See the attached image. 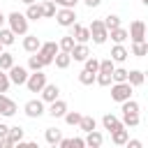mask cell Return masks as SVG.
I'll return each mask as SVG.
<instances>
[{
  "mask_svg": "<svg viewBox=\"0 0 148 148\" xmlns=\"http://www.w3.org/2000/svg\"><path fill=\"white\" fill-rule=\"evenodd\" d=\"M28 65H30L32 69H42V67H44V60H42V58H39V53L35 51V56H30V60H28Z\"/></svg>",
  "mask_w": 148,
  "mask_h": 148,
  "instance_id": "d590c367",
  "label": "cell"
},
{
  "mask_svg": "<svg viewBox=\"0 0 148 148\" xmlns=\"http://www.w3.org/2000/svg\"><path fill=\"white\" fill-rule=\"evenodd\" d=\"M97 67H99V60H97V58H86V67H83V69H90V72L97 74Z\"/></svg>",
  "mask_w": 148,
  "mask_h": 148,
  "instance_id": "f35d334b",
  "label": "cell"
},
{
  "mask_svg": "<svg viewBox=\"0 0 148 148\" xmlns=\"http://www.w3.org/2000/svg\"><path fill=\"white\" fill-rule=\"evenodd\" d=\"M2 21H5V16H2V12H0V25H2Z\"/></svg>",
  "mask_w": 148,
  "mask_h": 148,
  "instance_id": "bcb514c9",
  "label": "cell"
},
{
  "mask_svg": "<svg viewBox=\"0 0 148 148\" xmlns=\"http://www.w3.org/2000/svg\"><path fill=\"white\" fill-rule=\"evenodd\" d=\"M9 25H12L14 35H16V32H18V35H25V32H28V18H25V14L12 12V14H9Z\"/></svg>",
  "mask_w": 148,
  "mask_h": 148,
  "instance_id": "7a4b0ae2",
  "label": "cell"
},
{
  "mask_svg": "<svg viewBox=\"0 0 148 148\" xmlns=\"http://www.w3.org/2000/svg\"><path fill=\"white\" fill-rule=\"evenodd\" d=\"M58 51H60V49H58V44H56V42H44V44L37 49V53H39V58L44 60V65H51Z\"/></svg>",
  "mask_w": 148,
  "mask_h": 148,
  "instance_id": "3957f363",
  "label": "cell"
},
{
  "mask_svg": "<svg viewBox=\"0 0 148 148\" xmlns=\"http://www.w3.org/2000/svg\"><path fill=\"white\" fill-rule=\"evenodd\" d=\"M127 83H130V86H141V83H143V72H139V69L127 72Z\"/></svg>",
  "mask_w": 148,
  "mask_h": 148,
  "instance_id": "7402d4cb",
  "label": "cell"
},
{
  "mask_svg": "<svg viewBox=\"0 0 148 148\" xmlns=\"http://www.w3.org/2000/svg\"><path fill=\"white\" fill-rule=\"evenodd\" d=\"M111 72H113V62H111V60H99L95 81H97L99 86H109V83H111Z\"/></svg>",
  "mask_w": 148,
  "mask_h": 148,
  "instance_id": "6da1fadb",
  "label": "cell"
},
{
  "mask_svg": "<svg viewBox=\"0 0 148 148\" xmlns=\"http://www.w3.org/2000/svg\"><path fill=\"white\" fill-rule=\"evenodd\" d=\"M23 2H25V5H30V2H35V0H23Z\"/></svg>",
  "mask_w": 148,
  "mask_h": 148,
  "instance_id": "7dc6e473",
  "label": "cell"
},
{
  "mask_svg": "<svg viewBox=\"0 0 148 148\" xmlns=\"http://www.w3.org/2000/svg\"><path fill=\"white\" fill-rule=\"evenodd\" d=\"M69 56H72L74 60H86V58L90 56V49H88V44H86V42H79V44H74V46H72Z\"/></svg>",
  "mask_w": 148,
  "mask_h": 148,
  "instance_id": "30bf717a",
  "label": "cell"
},
{
  "mask_svg": "<svg viewBox=\"0 0 148 148\" xmlns=\"http://www.w3.org/2000/svg\"><path fill=\"white\" fill-rule=\"evenodd\" d=\"M99 2H102V0H86V5H88V7H97Z\"/></svg>",
  "mask_w": 148,
  "mask_h": 148,
  "instance_id": "ee69618b",
  "label": "cell"
},
{
  "mask_svg": "<svg viewBox=\"0 0 148 148\" xmlns=\"http://www.w3.org/2000/svg\"><path fill=\"white\" fill-rule=\"evenodd\" d=\"M88 30H90V37L95 39V44H104L106 37H109V30H106V25L102 21H92Z\"/></svg>",
  "mask_w": 148,
  "mask_h": 148,
  "instance_id": "277c9868",
  "label": "cell"
},
{
  "mask_svg": "<svg viewBox=\"0 0 148 148\" xmlns=\"http://www.w3.org/2000/svg\"><path fill=\"white\" fill-rule=\"evenodd\" d=\"M9 81H14V83H25V79H28V72H25V67H21V65H12L9 67Z\"/></svg>",
  "mask_w": 148,
  "mask_h": 148,
  "instance_id": "9c48e42d",
  "label": "cell"
},
{
  "mask_svg": "<svg viewBox=\"0 0 148 148\" xmlns=\"http://www.w3.org/2000/svg\"><path fill=\"white\" fill-rule=\"evenodd\" d=\"M0 53H2V42H0Z\"/></svg>",
  "mask_w": 148,
  "mask_h": 148,
  "instance_id": "c3c4849f",
  "label": "cell"
},
{
  "mask_svg": "<svg viewBox=\"0 0 148 148\" xmlns=\"http://www.w3.org/2000/svg\"><path fill=\"white\" fill-rule=\"evenodd\" d=\"M79 125H81V130H83V132H92V130L97 127V123H95V118H92V116H81Z\"/></svg>",
  "mask_w": 148,
  "mask_h": 148,
  "instance_id": "ffe728a7",
  "label": "cell"
},
{
  "mask_svg": "<svg viewBox=\"0 0 148 148\" xmlns=\"http://www.w3.org/2000/svg\"><path fill=\"white\" fill-rule=\"evenodd\" d=\"M46 141H49V143H58V141H60V130L49 127V130H46Z\"/></svg>",
  "mask_w": 148,
  "mask_h": 148,
  "instance_id": "836d02e7",
  "label": "cell"
},
{
  "mask_svg": "<svg viewBox=\"0 0 148 148\" xmlns=\"http://www.w3.org/2000/svg\"><path fill=\"white\" fill-rule=\"evenodd\" d=\"M53 2H58V5H62V7H74V5H76V0H53Z\"/></svg>",
  "mask_w": 148,
  "mask_h": 148,
  "instance_id": "b9f144b4",
  "label": "cell"
},
{
  "mask_svg": "<svg viewBox=\"0 0 148 148\" xmlns=\"http://www.w3.org/2000/svg\"><path fill=\"white\" fill-rule=\"evenodd\" d=\"M58 92H60V88H58L56 83H44V88H42V97H44L46 102H53V99L58 97Z\"/></svg>",
  "mask_w": 148,
  "mask_h": 148,
  "instance_id": "5bb4252c",
  "label": "cell"
},
{
  "mask_svg": "<svg viewBox=\"0 0 148 148\" xmlns=\"http://www.w3.org/2000/svg\"><path fill=\"white\" fill-rule=\"evenodd\" d=\"M25 18H32V21L42 18V7L35 5V2H30V5H28V12H25Z\"/></svg>",
  "mask_w": 148,
  "mask_h": 148,
  "instance_id": "44dd1931",
  "label": "cell"
},
{
  "mask_svg": "<svg viewBox=\"0 0 148 148\" xmlns=\"http://www.w3.org/2000/svg\"><path fill=\"white\" fill-rule=\"evenodd\" d=\"M113 143H118V146H123V143H127V130L125 127H118V130H113Z\"/></svg>",
  "mask_w": 148,
  "mask_h": 148,
  "instance_id": "603a6c76",
  "label": "cell"
},
{
  "mask_svg": "<svg viewBox=\"0 0 148 148\" xmlns=\"http://www.w3.org/2000/svg\"><path fill=\"white\" fill-rule=\"evenodd\" d=\"M39 7H42V16H53V14H56V2H53V0H46V2H42Z\"/></svg>",
  "mask_w": 148,
  "mask_h": 148,
  "instance_id": "83f0119b",
  "label": "cell"
},
{
  "mask_svg": "<svg viewBox=\"0 0 148 148\" xmlns=\"http://www.w3.org/2000/svg\"><path fill=\"white\" fill-rule=\"evenodd\" d=\"M111 79L118 83V81H127V69H123V67H113V72H111Z\"/></svg>",
  "mask_w": 148,
  "mask_h": 148,
  "instance_id": "d6a6232c",
  "label": "cell"
},
{
  "mask_svg": "<svg viewBox=\"0 0 148 148\" xmlns=\"http://www.w3.org/2000/svg\"><path fill=\"white\" fill-rule=\"evenodd\" d=\"M65 120H67V125H79V120H81V113L79 111H65Z\"/></svg>",
  "mask_w": 148,
  "mask_h": 148,
  "instance_id": "8d00e7d4",
  "label": "cell"
},
{
  "mask_svg": "<svg viewBox=\"0 0 148 148\" xmlns=\"http://www.w3.org/2000/svg\"><path fill=\"white\" fill-rule=\"evenodd\" d=\"M65 111H67V102L56 97V99L51 102V109H49V113H51L53 118H60V116H65Z\"/></svg>",
  "mask_w": 148,
  "mask_h": 148,
  "instance_id": "7c38bea8",
  "label": "cell"
},
{
  "mask_svg": "<svg viewBox=\"0 0 148 148\" xmlns=\"http://www.w3.org/2000/svg\"><path fill=\"white\" fill-rule=\"evenodd\" d=\"M130 148H141V141H136V139H134V141H130Z\"/></svg>",
  "mask_w": 148,
  "mask_h": 148,
  "instance_id": "f6af8a7d",
  "label": "cell"
},
{
  "mask_svg": "<svg viewBox=\"0 0 148 148\" xmlns=\"http://www.w3.org/2000/svg\"><path fill=\"white\" fill-rule=\"evenodd\" d=\"M143 5H148V0H143Z\"/></svg>",
  "mask_w": 148,
  "mask_h": 148,
  "instance_id": "681fc988",
  "label": "cell"
},
{
  "mask_svg": "<svg viewBox=\"0 0 148 148\" xmlns=\"http://www.w3.org/2000/svg\"><path fill=\"white\" fill-rule=\"evenodd\" d=\"M56 18H58V23L60 25H72L74 23V18H76V12H74V7H62L58 14H53Z\"/></svg>",
  "mask_w": 148,
  "mask_h": 148,
  "instance_id": "ba28073f",
  "label": "cell"
},
{
  "mask_svg": "<svg viewBox=\"0 0 148 148\" xmlns=\"http://www.w3.org/2000/svg\"><path fill=\"white\" fill-rule=\"evenodd\" d=\"M127 56H130V53H127V49H125L123 44H116V46L111 49V58H113V60H118V62H123Z\"/></svg>",
  "mask_w": 148,
  "mask_h": 148,
  "instance_id": "d6986e66",
  "label": "cell"
},
{
  "mask_svg": "<svg viewBox=\"0 0 148 148\" xmlns=\"http://www.w3.org/2000/svg\"><path fill=\"white\" fill-rule=\"evenodd\" d=\"M9 83H12V81H9V76H7V74H5L2 69H0V92H7Z\"/></svg>",
  "mask_w": 148,
  "mask_h": 148,
  "instance_id": "60d3db41",
  "label": "cell"
},
{
  "mask_svg": "<svg viewBox=\"0 0 148 148\" xmlns=\"http://www.w3.org/2000/svg\"><path fill=\"white\" fill-rule=\"evenodd\" d=\"M0 113L2 116H14L16 113V104L9 97H5V95H0Z\"/></svg>",
  "mask_w": 148,
  "mask_h": 148,
  "instance_id": "4fadbf2b",
  "label": "cell"
},
{
  "mask_svg": "<svg viewBox=\"0 0 148 148\" xmlns=\"http://www.w3.org/2000/svg\"><path fill=\"white\" fill-rule=\"evenodd\" d=\"M123 118H125V123L132 125V127L139 125V113H123Z\"/></svg>",
  "mask_w": 148,
  "mask_h": 148,
  "instance_id": "ab89813d",
  "label": "cell"
},
{
  "mask_svg": "<svg viewBox=\"0 0 148 148\" xmlns=\"http://www.w3.org/2000/svg\"><path fill=\"white\" fill-rule=\"evenodd\" d=\"M102 23L106 25V30H111V28H118V25H120V18H118L116 14H109V16H106Z\"/></svg>",
  "mask_w": 148,
  "mask_h": 148,
  "instance_id": "1f68e13d",
  "label": "cell"
},
{
  "mask_svg": "<svg viewBox=\"0 0 148 148\" xmlns=\"http://www.w3.org/2000/svg\"><path fill=\"white\" fill-rule=\"evenodd\" d=\"M39 46H42V42H39V37H37V35H28V37L23 39V49H25L28 53H35Z\"/></svg>",
  "mask_w": 148,
  "mask_h": 148,
  "instance_id": "9a60e30c",
  "label": "cell"
},
{
  "mask_svg": "<svg viewBox=\"0 0 148 148\" xmlns=\"http://www.w3.org/2000/svg\"><path fill=\"white\" fill-rule=\"evenodd\" d=\"M79 81H81L83 86H90V83L95 81V72H90V69H83V72L79 74Z\"/></svg>",
  "mask_w": 148,
  "mask_h": 148,
  "instance_id": "f546056e",
  "label": "cell"
},
{
  "mask_svg": "<svg viewBox=\"0 0 148 148\" xmlns=\"http://www.w3.org/2000/svg\"><path fill=\"white\" fill-rule=\"evenodd\" d=\"M25 113H28L30 118H39V116L44 113V104H42L39 99H30V102H25Z\"/></svg>",
  "mask_w": 148,
  "mask_h": 148,
  "instance_id": "8fae6325",
  "label": "cell"
},
{
  "mask_svg": "<svg viewBox=\"0 0 148 148\" xmlns=\"http://www.w3.org/2000/svg\"><path fill=\"white\" fill-rule=\"evenodd\" d=\"M72 37H74V39H79V42H88V39H90V30H88L86 25H79V23H76V25H74V35H72Z\"/></svg>",
  "mask_w": 148,
  "mask_h": 148,
  "instance_id": "e0dca14e",
  "label": "cell"
},
{
  "mask_svg": "<svg viewBox=\"0 0 148 148\" xmlns=\"http://www.w3.org/2000/svg\"><path fill=\"white\" fill-rule=\"evenodd\" d=\"M58 143H60L62 148H83V146H86L83 139H60Z\"/></svg>",
  "mask_w": 148,
  "mask_h": 148,
  "instance_id": "cb8c5ba5",
  "label": "cell"
},
{
  "mask_svg": "<svg viewBox=\"0 0 148 148\" xmlns=\"http://www.w3.org/2000/svg\"><path fill=\"white\" fill-rule=\"evenodd\" d=\"M44 83H46V74H42L39 69H35V74H28V79H25V86L30 92H39L44 88Z\"/></svg>",
  "mask_w": 148,
  "mask_h": 148,
  "instance_id": "5b68a950",
  "label": "cell"
},
{
  "mask_svg": "<svg viewBox=\"0 0 148 148\" xmlns=\"http://www.w3.org/2000/svg\"><path fill=\"white\" fill-rule=\"evenodd\" d=\"M123 113H139V104L134 99H123Z\"/></svg>",
  "mask_w": 148,
  "mask_h": 148,
  "instance_id": "484cf974",
  "label": "cell"
},
{
  "mask_svg": "<svg viewBox=\"0 0 148 148\" xmlns=\"http://www.w3.org/2000/svg\"><path fill=\"white\" fill-rule=\"evenodd\" d=\"M7 130H9V127H7V125H5V123H0V139H2V136H5V134H7Z\"/></svg>",
  "mask_w": 148,
  "mask_h": 148,
  "instance_id": "7bdbcfd3",
  "label": "cell"
},
{
  "mask_svg": "<svg viewBox=\"0 0 148 148\" xmlns=\"http://www.w3.org/2000/svg\"><path fill=\"white\" fill-rule=\"evenodd\" d=\"M53 62H56V67H60V69L69 67V62H72L69 51H58V53H56V58H53Z\"/></svg>",
  "mask_w": 148,
  "mask_h": 148,
  "instance_id": "2e32d148",
  "label": "cell"
},
{
  "mask_svg": "<svg viewBox=\"0 0 148 148\" xmlns=\"http://www.w3.org/2000/svg\"><path fill=\"white\" fill-rule=\"evenodd\" d=\"M0 42H2V46L14 44V30H0Z\"/></svg>",
  "mask_w": 148,
  "mask_h": 148,
  "instance_id": "e575fe53",
  "label": "cell"
},
{
  "mask_svg": "<svg viewBox=\"0 0 148 148\" xmlns=\"http://www.w3.org/2000/svg\"><path fill=\"white\" fill-rule=\"evenodd\" d=\"M127 37H132V42H141V39L146 37V23H143V21H139V18H136V21H132Z\"/></svg>",
  "mask_w": 148,
  "mask_h": 148,
  "instance_id": "52a82bcc",
  "label": "cell"
},
{
  "mask_svg": "<svg viewBox=\"0 0 148 148\" xmlns=\"http://www.w3.org/2000/svg\"><path fill=\"white\" fill-rule=\"evenodd\" d=\"M132 51H134V56H146V51H148V46L143 44V39L141 42H134V46H132Z\"/></svg>",
  "mask_w": 148,
  "mask_h": 148,
  "instance_id": "74e56055",
  "label": "cell"
},
{
  "mask_svg": "<svg viewBox=\"0 0 148 148\" xmlns=\"http://www.w3.org/2000/svg\"><path fill=\"white\" fill-rule=\"evenodd\" d=\"M111 39H113V42H118V44H120V42H125V39H127V30H125V28H120V25H118V28H111Z\"/></svg>",
  "mask_w": 148,
  "mask_h": 148,
  "instance_id": "d4e9b609",
  "label": "cell"
},
{
  "mask_svg": "<svg viewBox=\"0 0 148 148\" xmlns=\"http://www.w3.org/2000/svg\"><path fill=\"white\" fill-rule=\"evenodd\" d=\"M83 141H86L88 146H95V148H97V146H102V134L92 130V132H88V139H83Z\"/></svg>",
  "mask_w": 148,
  "mask_h": 148,
  "instance_id": "4316f807",
  "label": "cell"
},
{
  "mask_svg": "<svg viewBox=\"0 0 148 148\" xmlns=\"http://www.w3.org/2000/svg\"><path fill=\"white\" fill-rule=\"evenodd\" d=\"M14 65V56L12 53H0V69H9Z\"/></svg>",
  "mask_w": 148,
  "mask_h": 148,
  "instance_id": "4dcf8cb0",
  "label": "cell"
},
{
  "mask_svg": "<svg viewBox=\"0 0 148 148\" xmlns=\"http://www.w3.org/2000/svg\"><path fill=\"white\" fill-rule=\"evenodd\" d=\"M102 123H104V127H106V130H111V132H113V130H118V127H123V123H120L113 113H106V116L102 118Z\"/></svg>",
  "mask_w": 148,
  "mask_h": 148,
  "instance_id": "ac0fdd59",
  "label": "cell"
},
{
  "mask_svg": "<svg viewBox=\"0 0 148 148\" xmlns=\"http://www.w3.org/2000/svg\"><path fill=\"white\" fill-rule=\"evenodd\" d=\"M72 46H74V37H72V35H67V37H62V39L58 42V49H60V51H72Z\"/></svg>",
  "mask_w": 148,
  "mask_h": 148,
  "instance_id": "f1b7e54d",
  "label": "cell"
},
{
  "mask_svg": "<svg viewBox=\"0 0 148 148\" xmlns=\"http://www.w3.org/2000/svg\"><path fill=\"white\" fill-rule=\"evenodd\" d=\"M132 95V86L127 83V81H118L113 88H111V99H116V102H123V99H127Z\"/></svg>",
  "mask_w": 148,
  "mask_h": 148,
  "instance_id": "8992f818",
  "label": "cell"
}]
</instances>
